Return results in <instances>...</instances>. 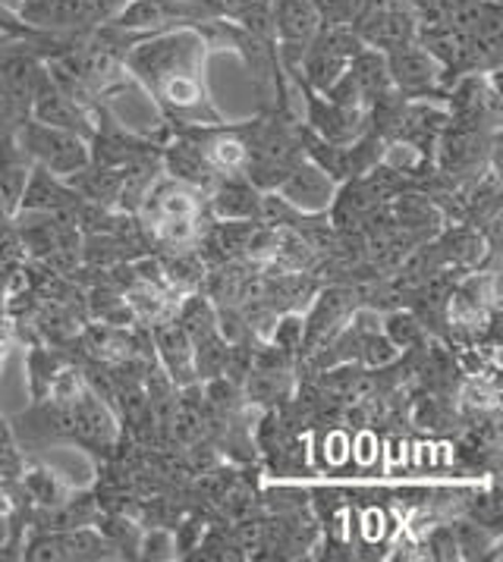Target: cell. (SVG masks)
Masks as SVG:
<instances>
[{
  "instance_id": "obj_4",
  "label": "cell",
  "mask_w": 503,
  "mask_h": 562,
  "mask_svg": "<svg viewBox=\"0 0 503 562\" xmlns=\"http://www.w3.org/2000/svg\"><path fill=\"white\" fill-rule=\"evenodd\" d=\"M362 47L366 45L349 25H321L318 35L302 50L299 69L305 72V82L312 89L327 94Z\"/></svg>"
},
{
  "instance_id": "obj_9",
  "label": "cell",
  "mask_w": 503,
  "mask_h": 562,
  "mask_svg": "<svg viewBox=\"0 0 503 562\" xmlns=\"http://www.w3.org/2000/svg\"><path fill=\"white\" fill-rule=\"evenodd\" d=\"M280 189H283V195L290 202L305 207V211H318V207L331 202V180L318 167H302L299 164V167L290 170V177L283 180Z\"/></svg>"
},
{
  "instance_id": "obj_14",
  "label": "cell",
  "mask_w": 503,
  "mask_h": 562,
  "mask_svg": "<svg viewBox=\"0 0 503 562\" xmlns=\"http://www.w3.org/2000/svg\"><path fill=\"white\" fill-rule=\"evenodd\" d=\"M0 13H3V10H0ZM0 42H3V32H0Z\"/></svg>"
},
{
  "instance_id": "obj_7",
  "label": "cell",
  "mask_w": 503,
  "mask_h": 562,
  "mask_svg": "<svg viewBox=\"0 0 503 562\" xmlns=\"http://www.w3.org/2000/svg\"><path fill=\"white\" fill-rule=\"evenodd\" d=\"M271 29H275L280 50L299 67L302 50L318 35L321 16L312 0H275L271 3Z\"/></svg>"
},
{
  "instance_id": "obj_8",
  "label": "cell",
  "mask_w": 503,
  "mask_h": 562,
  "mask_svg": "<svg viewBox=\"0 0 503 562\" xmlns=\"http://www.w3.org/2000/svg\"><path fill=\"white\" fill-rule=\"evenodd\" d=\"M384 57H388L390 82L400 91L412 94V98L428 94L440 82V76L447 72V69L440 67V60H437L435 54L425 45H418V42L396 47V50H390Z\"/></svg>"
},
{
  "instance_id": "obj_11",
  "label": "cell",
  "mask_w": 503,
  "mask_h": 562,
  "mask_svg": "<svg viewBox=\"0 0 503 562\" xmlns=\"http://www.w3.org/2000/svg\"><path fill=\"white\" fill-rule=\"evenodd\" d=\"M25 120H29V108L13 94V89L7 86V79L0 72V142L16 138V130L23 126Z\"/></svg>"
},
{
  "instance_id": "obj_13",
  "label": "cell",
  "mask_w": 503,
  "mask_h": 562,
  "mask_svg": "<svg viewBox=\"0 0 503 562\" xmlns=\"http://www.w3.org/2000/svg\"><path fill=\"white\" fill-rule=\"evenodd\" d=\"M25 3H29V0H0V10H3V13H13V16H16V13L23 10Z\"/></svg>"
},
{
  "instance_id": "obj_5",
  "label": "cell",
  "mask_w": 503,
  "mask_h": 562,
  "mask_svg": "<svg viewBox=\"0 0 503 562\" xmlns=\"http://www.w3.org/2000/svg\"><path fill=\"white\" fill-rule=\"evenodd\" d=\"M349 29L359 35V42L366 47L390 54L396 47L418 42L422 20L410 0H375L349 23Z\"/></svg>"
},
{
  "instance_id": "obj_2",
  "label": "cell",
  "mask_w": 503,
  "mask_h": 562,
  "mask_svg": "<svg viewBox=\"0 0 503 562\" xmlns=\"http://www.w3.org/2000/svg\"><path fill=\"white\" fill-rule=\"evenodd\" d=\"M224 16V0H126L108 25L126 35H152L177 25L217 23Z\"/></svg>"
},
{
  "instance_id": "obj_10",
  "label": "cell",
  "mask_w": 503,
  "mask_h": 562,
  "mask_svg": "<svg viewBox=\"0 0 503 562\" xmlns=\"http://www.w3.org/2000/svg\"><path fill=\"white\" fill-rule=\"evenodd\" d=\"M312 123L331 142H353L366 123V113L362 108H346V104H334V101L321 104L318 98H312Z\"/></svg>"
},
{
  "instance_id": "obj_6",
  "label": "cell",
  "mask_w": 503,
  "mask_h": 562,
  "mask_svg": "<svg viewBox=\"0 0 503 562\" xmlns=\"http://www.w3.org/2000/svg\"><path fill=\"white\" fill-rule=\"evenodd\" d=\"M16 138H20L23 155L38 160L54 177L82 173L89 167V145H86L82 135L47 126V123H38V120L29 116L23 126L16 130Z\"/></svg>"
},
{
  "instance_id": "obj_1",
  "label": "cell",
  "mask_w": 503,
  "mask_h": 562,
  "mask_svg": "<svg viewBox=\"0 0 503 562\" xmlns=\"http://www.w3.org/2000/svg\"><path fill=\"white\" fill-rule=\"evenodd\" d=\"M211 42L202 25H177L152 35H136L123 54V69L138 79L160 111L183 116L189 123L221 126L224 116L214 108L205 82Z\"/></svg>"
},
{
  "instance_id": "obj_3",
  "label": "cell",
  "mask_w": 503,
  "mask_h": 562,
  "mask_svg": "<svg viewBox=\"0 0 503 562\" xmlns=\"http://www.w3.org/2000/svg\"><path fill=\"white\" fill-rule=\"evenodd\" d=\"M126 0H29L16 20L51 35H86L114 20Z\"/></svg>"
},
{
  "instance_id": "obj_12",
  "label": "cell",
  "mask_w": 503,
  "mask_h": 562,
  "mask_svg": "<svg viewBox=\"0 0 503 562\" xmlns=\"http://www.w3.org/2000/svg\"><path fill=\"white\" fill-rule=\"evenodd\" d=\"M318 10L321 25H349L356 20L362 0H312Z\"/></svg>"
}]
</instances>
